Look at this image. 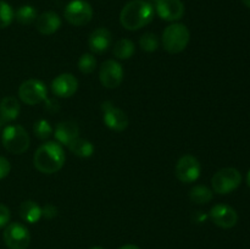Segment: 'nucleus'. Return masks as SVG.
I'll list each match as a JSON object with an SVG mask.
<instances>
[{
	"label": "nucleus",
	"instance_id": "20",
	"mask_svg": "<svg viewBox=\"0 0 250 249\" xmlns=\"http://www.w3.org/2000/svg\"><path fill=\"white\" fill-rule=\"evenodd\" d=\"M68 149L72 154H75L78 158H90L94 153V145L87 139H83L77 137L68 144Z\"/></svg>",
	"mask_w": 250,
	"mask_h": 249
},
{
	"label": "nucleus",
	"instance_id": "15",
	"mask_svg": "<svg viewBox=\"0 0 250 249\" xmlns=\"http://www.w3.org/2000/svg\"><path fill=\"white\" fill-rule=\"evenodd\" d=\"M112 34L107 28L100 27L94 29L88 38V46L95 54H103L111 46Z\"/></svg>",
	"mask_w": 250,
	"mask_h": 249
},
{
	"label": "nucleus",
	"instance_id": "10",
	"mask_svg": "<svg viewBox=\"0 0 250 249\" xmlns=\"http://www.w3.org/2000/svg\"><path fill=\"white\" fill-rule=\"evenodd\" d=\"M103 121L107 128L116 132H122L128 127V117L126 112L115 106L111 102H104L102 104Z\"/></svg>",
	"mask_w": 250,
	"mask_h": 249
},
{
	"label": "nucleus",
	"instance_id": "22",
	"mask_svg": "<svg viewBox=\"0 0 250 249\" xmlns=\"http://www.w3.org/2000/svg\"><path fill=\"white\" fill-rule=\"evenodd\" d=\"M38 17V11L34 6L32 5H22L19 9L15 11L14 19H16V21L20 24H31Z\"/></svg>",
	"mask_w": 250,
	"mask_h": 249
},
{
	"label": "nucleus",
	"instance_id": "9",
	"mask_svg": "<svg viewBox=\"0 0 250 249\" xmlns=\"http://www.w3.org/2000/svg\"><path fill=\"white\" fill-rule=\"evenodd\" d=\"M202 166L199 160L193 155H183L175 167L176 177L183 183H193L199 178Z\"/></svg>",
	"mask_w": 250,
	"mask_h": 249
},
{
	"label": "nucleus",
	"instance_id": "6",
	"mask_svg": "<svg viewBox=\"0 0 250 249\" xmlns=\"http://www.w3.org/2000/svg\"><path fill=\"white\" fill-rule=\"evenodd\" d=\"M63 16L72 26H84L92 21L93 7L85 0H72L66 5Z\"/></svg>",
	"mask_w": 250,
	"mask_h": 249
},
{
	"label": "nucleus",
	"instance_id": "28",
	"mask_svg": "<svg viewBox=\"0 0 250 249\" xmlns=\"http://www.w3.org/2000/svg\"><path fill=\"white\" fill-rule=\"evenodd\" d=\"M10 219H11V214H10V209L4 204H0V228L6 227L9 225Z\"/></svg>",
	"mask_w": 250,
	"mask_h": 249
},
{
	"label": "nucleus",
	"instance_id": "8",
	"mask_svg": "<svg viewBox=\"0 0 250 249\" xmlns=\"http://www.w3.org/2000/svg\"><path fill=\"white\" fill-rule=\"evenodd\" d=\"M48 89L39 80H27L20 85L19 98L27 105H37L46 100Z\"/></svg>",
	"mask_w": 250,
	"mask_h": 249
},
{
	"label": "nucleus",
	"instance_id": "25",
	"mask_svg": "<svg viewBox=\"0 0 250 249\" xmlns=\"http://www.w3.org/2000/svg\"><path fill=\"white\" fill-rule=\"evenodd\" d=\"M139 46L146 53H153L159 48V38L156 34L146 32L139 38Z\"/></svg>",
	"mask_w": 250,
	"mask_h": 249
},
{
	"label": "nucleus",
	"instance_id": "18",
	"mask_svg": "<svg viewBox=\"0 0 250 249\" xmlns=\"http://www.w3.org/2000/svg\"><path fill=\"white\" fill-rule=\"evenodd\" d=\"M21 105L15 97H5L0 102V121L11 122L19 117Z\"/></svg>",
	"mask_w": 250,
	"mask_h": 249
},
{
	"label": "nucleus",
	"instance_id": "4",
	"mask_svg": "<svg viewBox=\"0 0 250 249\" xmlns=\"http://www.w3.org/2000/svg\"><path fill=\"white\" fill-rule=\"evenodd\" d=\"M1 142L9 153L20 155L29 148L31 139L23 127L20 124H9L2 129Z\"/></svg>",
	"mask_w": 250,
	"mask_h": 249
},
{
	"label": "nucleus",
	"instance_id": "13",
	"mask_svg": "<svg viewBox=\"0 0 250 249\" xmlns=\"http://www.w3.org/2000/svg\"><path fill=\"white\" fill-rule=\"evenodd\" d=\"M210 217L216 226L221 228H232L238 222V214L232 207L226 204H217L210 210Z\"/></svg>",
	"mask_w": 250,
	"mask_h": 249
},
{
	"label": "nucleus",
	"instance_id": "1",
	"mask_svg": "<svg viewBox=\"0 0 250 249\" xmlns=\"http://www.w3.org/2000/svg\"><path fill=\"white\" fill-rule=\"evenodd\" d=\"M154 6L144 0H132L127 2L120 14L122 27L128 31H138L150 23L154 19Z\"/></svg>",
	"mask_w": 250,
	"mask_h": 249
},
{
	"label": "nucleus",
	"instance_id": "2",
	"mask_svg": "<svg viewBox=\"0 0 250 249\" xmlns=\"http://www.w3.org/2000/svg\"><path fill=\"white\" fill-rule=\"evenodd\" d=\"M34 167L42 173L51 175L61 170L65 164V151L60 143L46 142L34 153Z\"/></svg>",
	"mask_w": 250,
	"mask_h": 249
},
{
	"label": "nucleus",
	"instance_id": "26",
	"mask_svg": "<svg viewBox=\"0 0 250 249\" xmlns=\"http://www.w3.org/2000/svg\"><path fill=\"white\" fill-rule=\"evenodd\" d=\"M33 133L37 138L44 141V139H48L53 134V127H51V124L46 120H38L33 124Z\"/></svg>",
	"mask_w": 250,
	"mask_h": 249
},
{
	"label": "nucleus",
	"instance_id": "5",
	"mask_svg": "<svg viewBox=\"0 0 250 249\" xmlns=\"http://www.w3.org/2000/svg\"><path fill=\"white\" fill-rule=\"evenodd\" d=\"M241 182V172L234 167L221 168L211 178L212 189L219 194H229L233 192L239 187Z\"/></svg>",
	"mask_w": 250,
	"mask_h": 249
},
{
	"label": "nucleus",
	"instance_id": "23",
	"mask_svg": "<svg viewBox=\"0 0 250 249\" xmlns=\"http://www.w3.org/2000/svg\"><path fill=\"white\" fill-rule=\"evenodd\" d=\"M189 199L195 204H207L212 199V190L207 186H195L190 189Z\"/></svg>",
	"mask_w": 250,
	"mask_h": 249
},
{
	"label": "nucleus",
	"instance_id": "21",
	"mask_svg": "<svg viewBox=\"0 0 250 249\" xmlns=\"http://www.w3.org/2000/svg\"><path fill=\"white\" fill-rule=\"evenodd\" d=\"M134 51H136V49H134L133 42L127 38H122L117 41L115 43L114 49H112L115 58L119 59V60H128L133 56Z\"/></svg>",
	"mask_w": 250,
	"mask_h": 249
},
{
	"label": "nucleus",
	"instance_id": "31",
	"mask_svg": "<svg viewBox=\"0 0 250 249\" xmlns=\"http://www.w3.org/2000/svg\"><path fill=\"white\" fill-rule=\"evenodd\" d=\"M119 249H141L138 246H134V244H126V246L120 247Z\"/></svg>",
	"mask_w": 250,
	"mask_h": 249
},
{
	"label": "nucleus",
	"instance_id": "17",
	"mask_svg": "<svg viewBox=\"0 0 250 249\" xmlns=\"http://www.w3.org/2000/svg\"><path fill=\"white\" fill-rule=\"evenodd\" d=\"M80 133V128H78L77 124L73 121H62L59 122L58 126L55 128V136L56 141L63 145H68L73 139H76Z\"/></svg>",
	"mask_w": 250,
	"mask_h": 249
},
{
	"label": "nucleus",
	"instance_id": "19",
	"mask_svg": "<svg viewBox=\"0 0 250 249\" xmlns=\"http://www.w3.org/2000/svg\"><path fill=\"white\" fill-rule=\"evenodd\" d=\"M20 216L28 224H36L42 217V208L33 200H24L20 205Z\"/></svg>",
	"mask_w": 250,
	"mask_h": 249
},
{
	"label": "nucleus",
	"instance_id": "27",
	"mask_svg": "<svg viewBox=\"0 0 250 249\" xmlns=\"http://www.w3.org/2000/svg\"><path fill=\"white\" fill-rule=\"evenodd\" d=\"M15 11L4 0H0V29L6 28L14 20Z\"/></svg>",
	"mask_w": 250,
	"mask_h": 249
},
{
	"label": "nucleus",
	"instance_id": "12",
	"mask_svg": "<svg viewBox=\"0 0 250 249\" xmlns=\"http://www.w3.org/2000/svg\"><path fill=\"white\" fill-rule=\"evenodd\" d=\"M154 10L164 21H178L185 15V4L181 0H154Z\"/></svg>",
	"mask_w": 250,
	"mask_h": 249
},
{
	"label": "nucleus",
	"instance_id": "34",
	"mask_svg": "<svg viewBox=\"0 0 250 249\" xmlns=\"http://www.w3.org/2000/svg\"><path fill=\"white\" fill-rule=\"evenodd\" d=\"M90 249H104V248H102V247H93V248Z\"/></svg>",
	"mask_w": 250,
	"mask_h": 249
},
{
	"label": "nucleus",
	"instance_id": "3",
	"mask_svg": "<svg viewBox=\"0 0 250 249\" xmlns=\"http://www.w3.org/2000/svg\"><path fill=\"white\" fill-rule=\"evenodd\" d=\"M190 33L187 26L183 23H172L163 32V46L167 53L178 54L187 48Z\"/></svg>",
	"mask_w": 250,
	"mask_h": 249
},
{
	"label": "nucleus",
	"instance_id": "11",
	"mask_svg": "<svg viewBox=\"0 0 250 249\" xmlns=\"http://www.w3.org/2000/svg\"><path fill=\"white\" fill-rule=\"evenodd\" d=\"M99 78L102 84L107 89L117 88L124 80V68L121 63L115 60L104 61L100 66Z\"/></svg>",
	"mask_w": 250,
	"mask_h": 249
},
{
	"label": "nucleus",
	"instance_id": "30",
	"mask_svg": "<svg viewBox=\"0 0 250 249\" xmlns=\"http://www.w3.org/2000/svg\"><path fill=\"white\" fill-rule=\"evenodd\" d=\"M56 215H58V209L53 204H46L42 209V216L46 217V219H54Z\"/></svg>",
	"mask_w": 250,
	"mask_h": 249
},
{
	"label": "nucleus",
	"instance_id": "16",
	"mask_svg": "<svg viewBox=\"0 0 250 249\" xmlns=\"http://www.w3.org/2000/svg\"><path fill=\"white\" fill-rule=\"evenodd\" d=\"M61 27V19L56 12L46 11L38 15L36 20V28L43 36L54 34Z\"/></svg>",
	"mask_w": 250,
	"mask_h": 249
},
{
	"label": "nucleus",
	"instance_id": "14",
	"mask_svg": "<svg viewBox=\"0 0 250 249\" xmlns=\"http://www.w3.org/2000/svg\"><path fill=\"white\" fill-rule=\"evenodd\" d=\"M54 95L59 98H70L77 92L78 81L72 73H61L51 82Z\"/></svg>",
	"mask_w": 250,
	"mask_h": 249
},
{
	"label": "nucleus",
	"instance_id": "29",
	"mask_svg": "<svg viewBox=\"0 0 250 249\" xmlns=\"http://www.w3.org/2000/svg\"><path fill=\"white\" fill-rule=\"evenodd\" d=\"M11 170V165H10L9 160L4 156H0V180L6 177Z\"/></svg>",
	"mask_w": 250,
	"mask_h": 249
},
{
	"label": "nucleus",
	"instance_id": "33",
	"mask_svg": "<svg viewBox=\"0 0 250 249\" xmlns=\"http://www.w3.org/2000/svg\"><path fill=\"white\" fill-rule=\"evenodd\" d=\"M247 183H248V186H249V188H250V170H249V172H248V176H247Z\"/></svg>",
	"mask_w": 250,
	"mask_h": 249
},
{
	"label": "nucleus",
	"instance_id": "32",
	"mask_svg": "<svg viewBox=\"0 0 250 249\" xmlns=\"http://www.w3.org/2000/svg\"><path fill=\"white\" fill-rule=\"evenodd\" d=\"M242 2H243L247 7H249L250 9V0H242Z\"/></svg>",
	"mask_w": 250,
	"mask_h": 249
},
{
	"label": "nucleus",
	"instance_id": "24",
	"mask_svg": "<svg viewBox=\"0 0 250 249\" xmlns=\"http://www.w3.org/2000/svg\"><path fill=\"white\" fill-rule=\"evenodd\" d=\"M97 68V59L93 54L85 53L78 60V70L84 75H90Z\"/></svg>",
	"mask_w": 250,
	"mask_h": 249
},
{
	"label": "nucleus",
	"instance_id": "7",
	"mask_svg": "<svg viewBox=\"0 0 250 249\" xmlns=\"http://www.w3.org/2000/svg\"><path fill=\"white\" fill-rule=\"evenodd\" d=\"M2 238L9 249H27L31 243L28 228L20 222L7 225L2 233Z\"/></svg>",
	"mask_w": 250,
	"mask_h": 249
},
{
	"label": "nucleus",
	"instance_id": "35",
	"mask_svg": "<svg viewBox=\"0 0 250 249\" xmlns=\"http://www.w3.org/2000/svg\"><path fill=\"white\" fill-rule=\"evenodd\" d=\"M1 128H2V122L0 121V133H1Z\"/></svg>",
	"mask_w": 250,
	"mask_h": 249
}]
</instances>
